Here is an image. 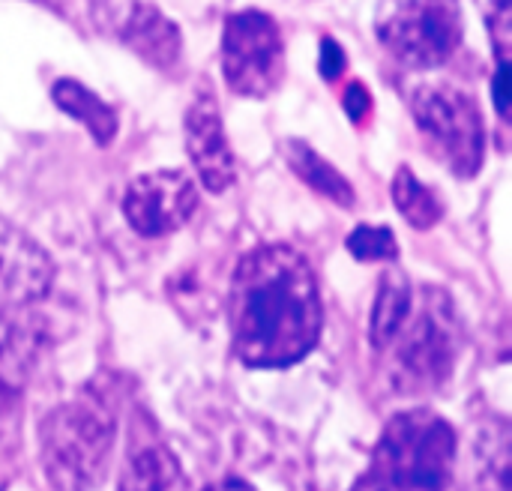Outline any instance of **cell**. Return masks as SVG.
<instances>
[{"label": "cell", "mask_w": 512, "mask_h": 491, "mask_svg": "<svg viewBox=\"0 0 512 491\" xmlns=\"http://www.w3.org/2000/svg\"><path fill=\"white\" fill-rule=\"evenodd\" d=\"M120 39L153 69L168 72L180 63V51H183L180 27L150 3H138L132 9L129 21L123 24Z\"/></svg>", "instance_id": "obj_11"}, {"label": "cell", "mask_w": 512, "mask_h": 491, "mask_svg": "<svg viewBox=\"0 0 512 491\" xmlns=\"http://www.w3.org/2000/svg\"><path fill=\"white\" fill-rule=\"evenodd\" d=\"M423 306L411 309L402 330L390 339V381L402 393H420L441 387L456 363V324L447 294L429 291ZM387 345V348H390Z\"/></svg>", "instance_id": "obj_6"}, {"label": "cell", "mask_w": 512, "mask_h": 491, "mask_svg": "<svg viewBox=\"0 0 512 491\" xmlns=\"http://www.w3.org/2000/svg\"><path fill=\"white\" fill-rule=\"evenodd\" d=\"M36 330L30 318L0 315V417L12 411L36 360Z\"/></svg>", "instance_id": "obj_13"}, {"label": "cell", "mask_w": 512, "mask_h": 491, "mask_svg": "<svg viewBox=\"0 0 512 491\" xmlns=\"http://www.w3.org/2000/svg\"><path fill=\"white\" fill-rule=\"evenodd\" d=\"M204 491H255L249 483H243V480H225V483H216V486H210V489Z\"/></svg>", "instance_id": "obj_23"}, {"label": "cell", "mask_w": 512, "mask_h": 491, "mask_svg": "<svg viewBox=\"0 0 512 491\" xmlns=\"http://www.w3.org/2000/svg\"><path fill=\"white\" fill-rule=\"evenodd\" d=\"M186 150H189V159H192L204 189L219 195L234 186V177H237L234 153H231V144L225 135L219 102L207 81L198 87V93L186 111Z\"/></svg>", "instance_id": "obj_9"}, {"label": "cell", "mask_w": 512, "mask_h": 491, "mask_svg": "<svg viewBox=\"0 0 512 491\" xmlns=\"http://www.w3.org/2000/svg\"><path fill=\"white\" fill-rule=\"evenodd\" d=\"M375 30L381 48L405 69H438L465 39L459 0H384Z\"/></svg>", "instance_id": "obj_5"}, {"label": "cell", "mask_w": 512, "mask_h": 491, "mask_svg": "<svg viewBox=\"0 0 512 491\" xmlns=\"http://www.w3.org/2000/svg\"><path fill=\"white\" fill-rule=\"evenodd\" d=\"M0 491H3V486H0Z\"/></svg>", "instance_id": "obj_24"}, {"label": "cell", "mask_w": 512, "mask_h": 491, "mask_svg": "<svg viewBox=\"0 0 512 491\" xmlns=\"http://www.w3.org/2000/svg\"><path fill=\"white\" fill-rule=\"evenodd\" d=\"M456 462V435L432 411H408L384 429L372 468L357 491H447Z\"/></svg>", "instance_id": "obj_3"}, {"label": "cell", "mask_w": 512, "mask_h": 491, "mask_svg": "<svg viewBox=\"0 0 512 491\" xmlns=\"http://www.w3.org/2000/svg\"><path fill=\"white\" fill-rule=\"evenodd\" d=\"M510 432L501 426V435L492 441L489 456L483 459V491H510Z\"/></svg>", "instance_id": "obj_19"}, {"label": "cell", "mask_w": 512, "mask_h": 491, "mask_svg": "<svg viewBox=\"0 0 512 491\" xmlns=\"http://www.w3.org/2000/svg\"><path fill=\"white\" fill-rule=\"evenodd\" d=\"M492 99L498 117L510 120V51H495V81H492Z\"/></svg>", "instance_id": "obj_20"}, {"label": "cell", "mask_w": 512, "mask_h": 491, "mask_svg": "<svg viewBox=\"0 0 512 491\" xmlns=\"http://www.w3.org/2000/svg\"><path fill=\"white\" fill-rule=\"evenodd\" d=\"M198 210V186L186 171L138 174L123 195V216L141 237L180 231Z\"/></svg>", "instance_id": "obj_8"}, {"label": "cell", "mask_w": 512, "mask_h": 491, "mask_svg": "<svg viewBox=\"0 0 512 491\" xmlns=\"http://www.w3.org/2000/svg\"><path fill=\"white\" fill-rule=\"evenodd\" d=\"M51 99H54V105L63 114H69L72 120L84 123V129L93 135V141L99 147H108L114 141V135H117V114L90 87H84L75 78H60L51 87Z\"/></svg>", "instance_id": "obj_14"}, {"label": "cell", "mask_w": 512, "mask_h": 491, "mask_svg": "<svg viewBox=\"0 0 512 491\" xmlns=\"http://www.w3.org/2000/svg\"><path fill=\"white\" fill-rule=\"evenodd\" d=\"M117 438V420L105 399L81 396L57 405L39 429L42 471L54 491H93Z\"/></svg>", "instance_id": "obj_2"}, {"label": "cell", "mask_w": 512, "mask_h": 491, "mask_svg": "<svg viewBox=\"0 0 512 491\" xmlns=\"http://www.w3.org/2000/svg\"><path fill=\"white\" fill-rule=\"evenodd\" d=\"M345 246L357 261H390L399 252L396 234L387 225H357Z\"/></svg>", "instance_id": "obj_18"}, {"label": "cell", "mask_w": 512, "mask_h": 491, "mask_svg": "<svg viewBox=\"0 0 512 491\" xmlns=\"http://www.w3.org/2000/svg\"><path fill=\"white\" fill-rule=\"evenodd\" d=\"M345 69H348V54L342 51V45L333 36H324L321 39V54H318V72L327 81H336L339 75H345Z\"/></svg>", "instance_id": "obj_21"}, {"label": "cell", "mask_w": 512, "mask_h": 491, "mask_svg": "<svg viewBox=\"0 0 512 491\" xmlns=\"http://www.w3.org/2000/svg\"><path fill=\"white\" fill-rule=\"evenodd\" d=\"M390 192H393V201H396L399 213L411 222V228L429 231V228H435V225L441 222L444 207H441L438 195H435L426 183H420L408 165H402V168L396 171Z\"/></svg>", "instance_id": "obj_17"}, {"label": "cell", "mask_w": 512, "mask_h": 491, "mask_svg": "<svg viewBox=\"0 0 512 491\" xmlns=\"http://www.w3.org/2000/svg\"><path fill=\"white\" fill-rule=\"evenodd\" d=\"M222 75L246 99H264L285 78V39L273 15L261 9L231 12L222 24Z\"/></svg>", "instance_id": "obj_7"}, {"label": "cell", "mask_w": 512, "mask_h": 491, "mask_svg": "<svg viewBox=\"0 0 512 491\" xmlns=\"http://www.w3.org/2000/svg\"><path fill=\"white\" fill-rule=\"evenodd\" d=\"M342 108H345V114H348L357 126L366 123V117H372V93L366 90L363 81H351V84L345 87V93H342Z\"/></svg>", "instance_id": "obj_22"}, {"label": "cell", "mask_w": 512, "mask_h": 491, "mask_svg": "<svg viewBox=\"0 0 512 491\" xmlns=\"http://www.w3.org/2000/svg\"><path fill=\"white\" fill-rule=\"evenodd\" d=\"M411 117L429 153L456 177L471 180L483 168L486 126L480 105L468 90L450 81L420 84L411 93Z\"/></svg>", "instance_id": "obj_4"}, {"label": "cell", "mask_w": 512, "mask_h": 491, "mask_svg": "<svg viewBox=\"0 0 512 491\" xmlns=\"http://www.w3.org/2000/svg\"><path fill=\"white\" fill-rule=\"evenodd\" d=\"M414 309V288L402 270H387L378 285V297L372 306V321H369V336L375 348H387L390 339L402 330Z\"/></svg>", "instance_id": "obj_16"}, {"label": "cell", "mask_w": 512, "mask_h": 491, "mask_svg": "<svg viewBox=\"0 0 512 491\" xmlns=\"http://www.w3.org/2000/svg\"><path fill=\"white\" fill-rule=\"evenodd\" d=\"M54 261L18 225L0 216V312L24 309L48 294Z\"/></svg>", "instance_id": "obj_10"}, {"label": "cell", "mask_w": 512, "mask_h": 491, "mask_svg": "<svg viewBox=\"0 0 512 491\" xmlns=\"http://www.w3.org/2000/svg\"><path fill=\"white\" fill-rule=\"evenodd\" d=\"M324 306L312 264L291 246H258L234 270L231 339L249 369L300 363L321 339Z\"/></svg>", "instance_id": "obj_1"}, {"label": "cell", "mask_w": 512, "mask_h": 491, "mask_svg": "<svg viewBox=\"0 0 512 491\" xmlns=\"http://www.w3.org/2000/svg\"><path fill=\"white\" fill-rule=\"evenodd\" d=\"M183 474L171 450L153 435H132L126 465L120 474V491H180Z\"/></svg>", "instance_id": "obj_12"}, {"label": "cell", "mask_w": 512, "mask_h": 491, "mask_svg": "<svg viewBox=\"0 0 512 491\" xmlns=\"http://www.w3.org/2000/svg\"><path fill=\"white\" fill-rule=\"evenodd\" d=\"M282 153H285V162L288 168L309 186L315 189L318 195H324L327 201L339 204V207H354V186L345 180V174H339L324 156H318L306 141L300 138H288L282 144Z\"/></svg>", "instance_id": "obj_15"}]
</instances>
